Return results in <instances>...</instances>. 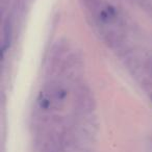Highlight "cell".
<instances>
[{"mask_svg":"<svg viewBox=\"0 0 152 152\" xmlns=\"http://www.w3.org/2000/svg\"><path fill=\"white\" fill-rule=\"evenodd\" d=\"M52 152H53V151H52Z\"/></svg>","mask_w":152,"mask_h":152,"instance_id":"obj_1","label":"cell"}]
</instances>
